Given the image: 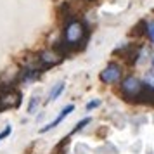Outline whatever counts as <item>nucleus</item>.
Segmentation results:
<instances>
[{
    "label": "nucleus",
    "instance_id": "nucleus-1",
    "mask_svg": "<svg viewBox=\"0 0 154 154\" xmlns=\"http://www.w3.org/2000/svg\"><path fill=\"white\" fill-rule=\"evenodd\" d=\"M85 35V26L83 23L80 21H71L68 26H66V31H64V42L68 45H76Z\"/></svg>",
    "mask_w": 154,
    "mask_h": 154
},
{
    "label": "nucleus",
    "instance_id": "nucleus-2",
    "mask_svg": "<svg viewBox=\"0 0 154 154\" xmlns=\"http://www.w3.org/2000/svg\"><path fill=\"white\" fill-rule=\"evenodd\" d=\"M144 88H146V85L135 76H128L121 83V90H123L126 97H140L144 94Z\"/></svg>",
    "mask_w": 154,
    "mask_h": 154
},
{
    "label": "nucleus",
    "instance_id": "nucleus-3",
    "mask_svg": "<svg viewBox=\"0 0 154 154\" xmlns=\"http://www.w3.org/2000/svg\"><path fill=\"white\" fill-rule=\"evenodd\" d=\"M121 78V68L118 64H109L104 71H100V82L104 83H114Z\"/></svg>",
    "mask_w": 154,
    "mask_h": 154
},
{
    "label": "nucleus",
    "instance_id": "nucleus-4",
    "mask_svg": "<svg viewBox=\"0 0 154 154\" xmlns=\"http://www.w3.org/2000/svg\"><path fill=\"white\" fill-rule=\"evenodd\" d=\"M73 111H75V106H73V104L66 106V107H64L63 111H61V114H59V116H57V118L54 119V121H50L49 125H45V126H43L42 130H40V133H47V132H50L52 128H56V126L59 125V123H61V121H63L64 118H66V116H69V114H71Z\"/></svg>",
    "mask_w": 154,
    "mask_h": 154
},
{
    "label": "nucleus",
    "instance_id": "nucleus-5",
    "mask_svg": "<svg viewBox=\"0 0 154 154\" xmlns=\"http://www.w3.org/2000/svg\"><path fill=\"white\" fill-rule=\"evenodd\" d=\"M59 59L61 57L57 56L56 52H43L42 57H40V61L43 64H56V63H59Z\"/></svg>",
    "mask_w": 154,
    "mask_h": 154
},
{
    "label": "nucleus",
    "instance_id": "nucleus-6",
    "mask_svg": "<svg viewBox=\"0 0 154 154\" xmlns=\"http://www.w3.org/2000/svg\"><path fill=\"white\" fill-rule=\"evenodd\" d=\"M63 90H64V82H59V83L50 90V94H49V99H47V102H52V100H56L61 94H63Z\"/></svg>",
    "mask_w": 154,
    "mask_h": 154
},
{
    "label": "nucleus",
    "instance_id": "nucleus-7",
    "mask_svg": "<svg viewBox=\"0 0 154 154\" xmlns=\"http://www.w3.org/2000/svg\"><path fill=\"white\" fill-rule=\"evenodd\" d=\"M90 123V118H85V119H82L80 123H78L76 126H75V130H73V133H76V132H80V130H83L85 128V125H88Z\"/></svg>",
    "mask_w": 154,
    "mask_h": 154
},
{
    "label": "nucleus",
    "instance_id": "nucleus-8",
    "mask_svg": "<svg viewBox=\"0 0 154 154\" xmlns=\"http://www.w3.org/2000/svg\"><path fill=\"white\" fill-rule=\"evenodd\" d=\"M147 36L151 38V42L154 43V21H151L147 24Z\"/></svg>",
    "mask_w": 154,
    "mask_h": 154
},
{
    "label": "nucleus",
    "instance_id": "nucleus-9",
    "mask_svg": "<svg viewBox=\"0 0 154 154\" xmlns=\"http://www.w3.org/2000/svg\"><path fill=\"white\" fill-rule=\"evenodd\" d=\"M100 106V100H92V102H88L87 104V109L90 111V109H94V107H99Z\"/></svg>",
    "mask_w": 154,
    "mask_h": 154
},
{
    "label": "nucleus",
    "instance_id": "nucleus-10",
    "mask_svg": "<svg viewBox=\"0 0 154 154\" xmlns=\"http://www.w3.org/2000/svg\"><path fill=\"white\" fill-rule=\"evenodd\" d=\"M36 102H38V97H33V100L29 102V107H28V111H29V112H33V111H35V107H36Z\"/></svg>",
    "mask_w": 154,
    "mask_h": 154
},
{
    "label": "nucleus",
    "instance_id": "nucleus-11",
    "mask_svg": "<svg viewBox=\"0 0 154 154\" xmlns=\"http://www.w3.org/2000/svg\"><path fill=\"white\" fill-rule=\"evenodd\" d=\"M11 132H12V128H11V126H7V128H5L4 132L0 133V140H2V139H5V137H7V135H9Z\"/></svg>",
    "mask_w": 154,
    "mask_h": 154
}]
</instances>
